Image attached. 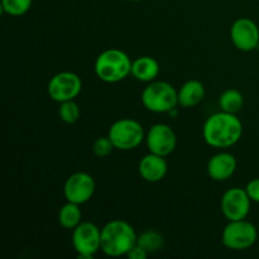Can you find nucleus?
Returning a JSON list of instances; mask_svg holds the SVG:
<instances>
[{"label": "nucleus", "instance_id": "f257e3e1", "mask_svg": "<svg viewBox=\"0 0 259 259\" xmlns=\"http://www.w3.org/2000/svg\"><path fill=\"white\" fill-rule=\"evenodd\" d=\"M243 134V124L235 114L220 113L212 114L205 121L202 136L205 142L214 148H228L239 142Z\"/></svg>", "mask_w": 259, "mask_h": 259}, {"label": "nucleus", "instance_id": "f03ea898", "mask_svg": "<svg viewBox=\"0 0 259 259\" xmlns=\"http://www.w3.org/2000/svg\"><path fill=\"white\" fill-rule=\"evenodd\" d=\"M137 233L125 220H111L101 229V252L108 257H121L137 244Z\"/></svg>", "mask_w": 259, "mask_h": 259}, {"label": "nucleus", "instance_id": "7ed1b4c3", "mask_svg": "<svg viewBox=\"0 0 259 259\" xmlns=\"http://www.w3.org/2000/svg\"><path fill=\"white\" fill-rule=\"evenodd\" d=\"M132 60L124 51L118 48L105 50L95 61V73L106 83L120 82L132 73Z\"/></svg>", "mask_w": 259, "mask_h": 259}, {"label": "nucleus", "instance_id": "20e7f679", "mask_svg": "<svg viewBox=\"0 0 259 259\" xmlns=\"http://www.w3.org/2000/svg\"><path fill=\"white\" fill-rule=\"evenodd\" d=\"M142 104L152 113H169L179 105L177 90L164 81H152L142 91Z\"/></svg>", "mask_w": 259, "mask_h": 259}, {"label": "nucleus", "instance_id": "39448f33", "mask_svg": "<svg viewBox=\"0 0 259 259\" xmlns=\"http://www.w3.org/2000/svg\"><path fill=\"white\" fill-rule=\"evenodd\" d=\"M258 229L253 223L245 219L232 220L225 225L222 233V243L232 250H245L255 244Z\"/></svg>", "mask_w": 259, "mask_h": 259}, {"label": "nucleus", "instance_id": "423d86ee", "mask_svg": "<svg viewBox=\"0 0 259 259\" xmlns=\"http://www.w3.org/2000/svg\"><path fill=\"white\" fill-rule=\"evenodd\" d=\"M114 147L120 151H132L144 139L143 126L133 119H120L111 124L108 132Z\"/></svg>", "mask_w": 259, "mask_h": 259}, {"label": "nucleus", "instance_id": "0eeeda50", "mask_svg": "<svg viewBox=\"0 0 259 259\" xmlns=\"http://www.w3.org/2000/svg\"><path fill=\"white\" fill-rule=\"evenodd\" d=\"M72 245L77 255L91 259L101 250V229L90 222H81L72 232Z\"/></svg>", "mask_w": 259, "mask_h": 259}, {"label": "nucleus", "instance_id": "6e6552de", "mask_svg": "<svg viewBox=\"0 0 259 259\" xmlns=\"http://www.w3.org/2000/svg\"><path fill=\"white\" fill-rule=\"evenodd\" d=\"M82 90V81L78 75L70 71H63L57 73L50 80L47 86L48 96L53 101L63 103V101L75 100Z\"/></svg>", "mask_w": 259, "mask_h": 259}, {"label": "nucleus", "instance_id": "1a4fd4ad", "mask_svg": "<svg viewBox=\"0 0 259 259\" xmlns=\"http://www.w3.org/2000/svg\"><path fill=\"white\" fill-rule=\"evenodd\" d=\"M252 200L248 196L245 189L233 187L224 192L220 201V209L223 215L229 222L232 220H242L248 217L250 211Z\"/></svg>", "mask_w": 259, "mask_h": 259}, {"label": "nucleus", "instance_id": "9d476101", "mask_svg": "<svg viewBox=\"0 0 259 259\" xmlns=\"http://www.w3.org/2000/svg\"><path fill=\"white\" fill-rule=\"evenodd\" d=\"M95 192V181L93 176L86 172H75L71 175L63 186L66 200L75 204L83 205L91 200Z\"/></svg>", "mask_w": 259, "mask_h": 259}, {"label": "nucleus", "instance_id": "9b49d317", "mask_svg": "<svg viewBox=\"0 0 259 259\" xmlns=\"http://www.w3.org/2000/svg\"><path fill=\"white\" fill-rule=\"evenodd\" d=\"M146 143L151 153L167 157L176 148L177 138L171 126L159 123L149 128L146 136Z\"/></svg>", "mask_w": 259, "mask_h": 259}, {"label": "nucleus", "instance_id": "f8f14e48", "mask_svg": "<svg viewBox=\"0 0 259 259\" xmlns=\"http://www.w3.org/2000/svg\"><path fill=\"white\" fill-rule=\"evenodd\" d=\"M230 39L239 51H254L259 46V28L257 23L249 18L237 19L230 28Z\"/></svg>", "mask_w": 259, "mask_h": 259}, {"label": "nucleus", "instance_id": "ddd939ff", "mask_svg": "<svg viewBox=\"0 0 259 259\" xmlns=\"http://www.w3.org/2000/svg\"><path fill=\"white\" fill-rule=\"evenodd\" d=\"M168 164L164 157L149 152L139 161L138 172L142 179L147 182H159L166 177Z\"/></svg>", "mask_w": 259, "mask_h": 259}, {"label": "nucleus", "instance_id": "4468645a", "mask_svg": "<svg viewBox=\"0 0 259 259\" xmlns=\"http://www.w3.org/2000/svg\"><path fill=\"white\" fill-rule=\"evenodd\" d=\"M237 169V159L232 153L220 152L207 162V174L215 181H225L234 175Z\"/></svg>", "mask_w": 259, "mask_h": 259}, {"label": "nucleus", "instance_id": "2eb2a0df", "mask_svg": "<svg viewBox=\"0 0 259 259\" xmlns=\"http://www.w3.org/2000/svg\"><path fill=\"white\" fill-rule=\"evenodd\" d=\"M132 75L141 82H152L159 75V63L151 56H142L132 63Z\"/></svg>", "mask_w": 259, "mask_h": 259}, {"label": "nucleus", "instance_id": "dca6fc26", "mask_svg": "<svg viewBox=\"0 0 259 259\" xmlns=\"http://www.w3.org/2000/svg\"><path fill=\"white\" fill-rule=\"evenodd\" d=\"M179 105L184 108H192L201 103L205 98V86L197 80H190L177 91Z\"/></svg>", "mask_w": 259, "mask_h": 259}, {"label": "nucleus", "instance_id": "f3484780", "mask_svg": "<svg viewBox=\"0 0 259 259\" xmlns=\"http://www.w3.org/2000/svg\"><path fill=\"white\" fill-rule=\"evenodd\" d=\"M82 219V212H81L80 205L75 202L67 201V204L63 205L58 212V223L61 227L65 229H75Z\"/></svg>", "mask_w": 259, "mask_h": 259}, {"label": "nucleus", "instance_id": "a211bd4d", "mask_svg": "<svg viewBox=\"0 0 259 259\" xmlns=\"http://www.w3.org/2000/svg\"><path fill=\"white\" fill-rule=\"evenodd\" d=\"M243 105H244V98L237 89H228L219 98V108L225 113L237 114L238 111L242 110Z\"/></svg>", "mask_w": 259, "mask_h": 259}, {"label": "nucleus", "instance_id": "6ab92c4d", "mask_svg": "<svg viewBox=\"0 0 259 259\" xmlns=\"http://www.w3.org/2000/svg\"><path fill=\"white\" fill-rule=\"evenodd\" d=\"M137 244L143 248L148 254L156 253L163 248V235L154 229H147L137 237Z\"/></svg>", "mask_w": 259, "mask_h": 259}, {"label": "nucleus", "instance_id": "aec40b11", "mask_svg": "<svg viewBox=\"0 0 259 259\" xmlns=\"http://www.w3.org/2000/svg\"><path fill=\"white\" fill-rule=\"evenodd\" d=\"M81 115V110L78 104L75 100H68L61 103L58 109V116L66 124H75L78 121Z\"/></svg>", "mask_w": 259, "mask_h": 259}, {"label": "nucleus", "instance_id": "412c9836", "mask_svg": "<svg viewBox=\"0 0 259 259\" xmlns=\"http://www.w3.org/2000/svg\"><path fill=\"white\" fill-rule=\"evenodd\" d=\"M33 0H2V9L12 17L24 15L32 7Z\"/></svg>", "mask_w": 259, "mask_h": 259}, {"label": "nucleus", "instance_id": "4be33fe9", "mask_svg": "<svg viewBox=\"0 0 259 259\" xmlns=\"http://www.w3.org/2000/svg\"><path fill=\"white\" fill-rule=\"evenodd\" d=\"M114 148H115V147H114L113 142L109 138V136H106L96 138L95 141H94L93 147H91V151H93V153L95 154L96 157L103 158V157H108L109 154L113 152Z\"/></svg>", "mask_w": 259, "mask_h": 259}, {"label": "nucleus", "instance_id": "5701e85b", "mask_svg": "<svg viewBox=\"0 0 259 259\" xmlns=\"http://www.w3.org/2000/svg\"><path fill=\"white\" fill-rule=\"evenodd\" d=\"M245 191H247L248 196L250 197L253 202H258L259 204V179H253L245 186Z\"/></svg>", "mask_w": 259, "mask_h": 259}, {"label": "nucleus", "instance_id": "b1692460", "mask_svg": "<svg viewBox=\"0 0 259 259\" xmlns=\"http://www.w3.org/2000/svg\"><path fill=\"white\" fill-rule=\"evenodd\" d=\"M126 257L129 259H146L148 257V253H147L143 248L139 247L138 244H136L133 248H132L131 252L126 254Z\"/></svg>", "mask_w": 259, "mask_h": 259}, {"label": "nucleus", "instance_id": "393cba45", "mask_svg": "<svg viewBox=\"0 0 259 259\" xmlns=\"http://www.w3.org/2000/svg\"><path fill=\"white\" fill-rule=\"evenodd\" d=\"M129 2H141V0H129Z\"/></svg>", "mask_w": 259, "mask_h": 259}]
</instances>
